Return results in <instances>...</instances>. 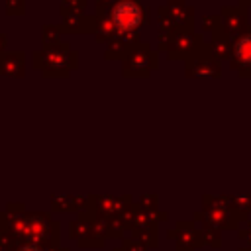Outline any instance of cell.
Listing matches in <instances>:
<instances>
[{"mask_svg": "<svg viewBox=\"0 0 251 251\" xmlns=\"http://www.w3.org/2000/svg\"><path fill=\"white\" fill-rule=\"evenodd\" d=\"M112 22L118 29L129 31V29L137 27L141 22V8L131 0H124V2L116 4L114 12H112Z\"/></svg>", "mask_w": 251, "mask_h": 251, "instance_id": "cell-1", "label": "cell"}, {"mask_svg": "<svg viewBox=\"0 0 251 251\" xmlns=\"http://www.w3.org/2000/svg\"><path fill=\"white\" fill-rule=\"evenodd\" d=\"M235 57L241 63L251 65V35H245L235 43Z\"/></svg>", "mask_w": 251, "mask_h": 251, "instance_id": "cell-2", "label": "cell"}, {"mask_svg": "<svg viewBox=\"0 0 251 251\" xmlns=\"http://www.w3.org/2000/svg\"><path fill=\"white\" fill-rule=\"evenodd\" d=\"M18 251H39L37 247H33V245H25V247H20Z\"/></svg>", "mask_w": 251, "mask_h": 251, "instance_id": "cell-3", "label": "cell"}]
</instances>
